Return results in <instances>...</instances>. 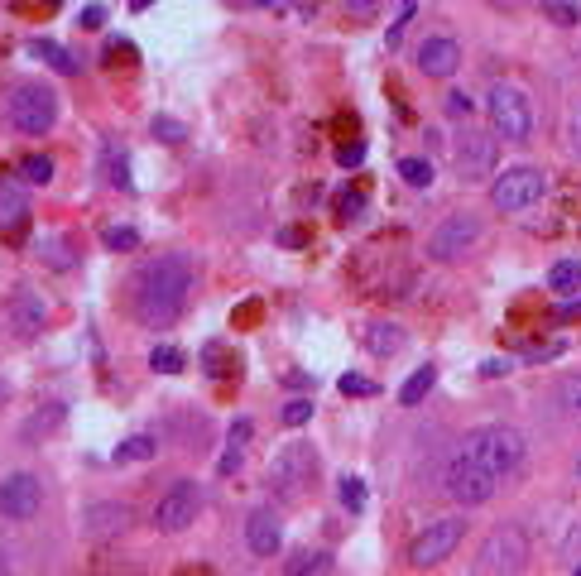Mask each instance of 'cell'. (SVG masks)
Segmentation results:
<instances>
[{
  "label": "cell",
  "instance_id": "cell-1",
  "mask_svg": "<svg viewBox=\"0 0 581 576\" xmlns=\"http://www.w3.org/2000/svg\"><path fill=\"white\" fill-rule=\"evenodd\" d=\"M193 260L183 255V250H169V255H159V260H149L140 274H135V317L145 322V327H173L183 308H188V298H193Z\"/></svg>",
  "mask_w": 581,
  "mask_h": 576
},
{
  "label": "cell",
  "instance_id": "cell-2",
  "mask_svg": "<svg viewBox=\"0 0 581 576\" xmlns=\"http://www.w3.org/2000/svg\"><path fill=\"white\" fill-rule=\"evenodd\" d=\"M461 452L476 456L485 471H495V476L505 480V476H514V471L524 466V452H529V447H524V432H519V428H505V423H485V428L466 432Z\"/></svg>",
  "mask_w": 581,
  "mask_h": 576
},
{
  "label": "cell",
  "instance_id": "cell-3",
  "mask_svg": "<svg viewBox=\"0 0 581 576\" xmlns=\"http://www.w3.org/2000/svg\"><path fill=\"white\" fill-rule=\"evenodd\" d=\"M58 120V92L44 82H20L10 92V125L20 135H49Z\"/></svg>",
  "mask_w": 581,
  "mask_h": 576
},
{
  "label": "cell",
  "instance_id": "cell-4",
  "mask_svg": "<svg viewBox=\"0 0 581 576\" xmlns=\"http://www.w3.org/2000/svg\"><path fill=\"white\" fill-rule=\"evenodd\" d=\"M317 471V452L308 442H284L274 461H269V490L279 495V500H298L303 490H308V480Z\"/></svg>",
  "mask_w": 581,
  "mask_h": 576
},
{
  "label": "cell",
  "instance_id": "cell-5",
  "mask_svg": "<svg viewBox=\"0 0 581 576\" xmlns=\"http://www.w3.org/2000/svg\"><path fill=\"white\" fill-rule=\"evenodd\" d=\"M543 192H548V173L533 164H514L505 173H495V183H490V202L500 207V212H524L533 202H543Z\"/></svg>",
  "mask_w": 581,
  "mask_h": 576
},
{
  "label": "cell",
  "instance_id": "cell-6",
  "mask_svg": "<svg viewBox=\"0 0 581 576\" xmlns=\"http://www.w3.org/2000/svg\"><path fill=\"white\" fill-rule=\"evenodd\" d=\"M529 562V538L519 524H500L485 533V543L476 548V572L500 576V572H519Z\"/></svg>",
  "mask_w": 581,
  "mask_h": 576
},
{
  "label": "cell",
  "instance_id": "cell-7",
  "mask_svg": "<svg viewBox=\"0 0 581 576\" xmlns=\"http://www.w3.org/2000/svg\"><path fill=\"white\" fill-rule=\"evenodd\" d=\"M485 111H490V125H495V135H505V140L524 144L533 135V106L529 96L519 92V87H490V96H485Z\"/></svg>",
  "mask_w": 581,
  "mask_h": 576
},
{
  "label": "cell",
  "instance_id": "cell-8",
  "mask_svg": "<svg viewBox=\"0 0 581 576\" xmlns=\"http://www.w3.org/2000/svg\"><path fill=\"white\" fill-rule=\"evenodd\" d=\"M447 495L457 504H485V500H495V490H500V476L495 471H485L476 456H466V452H457L452 456V466H447Z\"/></svg>",
  "mask_w": 581,
  "mask_h": 576
},
{
  "label": "cell",
  "instance_id": "cell-9",
  "mask_svg": "<svg viewBox=\"0 0 581 576\" xmlns=\"http://www.w3.org/2000/svg\"><path fill=\"white\" fill-rule=\"evenodd\" d=\"M481 231H485V226H481V216H476V212H452L433 236H428V255H433L437 264L461 260V255L481 240Z\"/></svg>",
  "mask_w": 581,
  "mask_h": 576
},
{
  "label": "cell",
  "instance_id": "cell-10",
  "mask_svg": "<svg viewBox=\"0 0 581 576\" xmlns=\"http://www.w3.org/2000/svg\"><path fill=\"white\" fill-rule=\"evenodd\" d=\"M500 140L490 135V130H471L466 125V135L457 140V173L461 183H481L490 173H500Z\"/></svg>",
  "mask_w": 581,
  "mask_h": 576
},
{
  "label": "cell",
  "instance_id": "cell-11",
  "mask_svg": "<svg viewBox=\"0 0 581 576\" xmlns=\"http://www.w3.org/2000/svg\"><path fill=\"white\" fill-rule=\"evenodd\" d=\"M197 509H202L197 480H173L169 490L159 495V504H154V528L159 533H183L197 519Z\"/></svg>",
  "mask_w": 581,
  "mask_h": 576
},
{
  "label": "cell",
  "instance_id": "cell-12",
  "mask_svg": "<svg viewBox=\"0 0 581 576\" xmlns=\"http://www.w3.org/2000/svg\"><path fill=\"white\" fill-rule=\"evenodd\" d=\"M461 538H466V519H437V524H428L418 538H413L409 562H413V567H437L442 557H452V552H457Z\"/></svg>",
  "mask_w": 581,
  "mask_h": 576
},
{
  "label": "cell",
  "instance_id": "cell-13",
  "mask_svg": "<svg viewBox=\"0 0 581 576\" xmlns=\"http://www.w3.org/2000/svg\"><path fill=\"white\" fill-rule=\"evenodd\" d=\"M39 504H44V485H39V476L15 471V476L0 480V514H5V519L25 524V519L39 514Z\"/></svg>",
  "mask_w": 581,
  "mask_h": 576
},
{
  "label": "cell",
  "instance_id": "cell-14",
  "mask_svg": "<svg viewBox=\"0 0 581 576\" xmlns=\"http://www.w3.org/2000/svg\"><path fill=\"white\" fill-rule=\"evenodd\" d=\"M44 322H49L44 298H39L34 288H15V293H10V303H5V327L20 336V341H34V336L44 332Z\"/></svg>",
  "mask_w": 581,
  "mask_h": 576
},
{
  "label": "cell",
  "instance_id": "cell-15",
  "mask_svg": "<svg viewBox=\"0 0 581 576\" xmlns=\"http://www.w3.org/2000/svg\"><path fill=\"white\" fill-rule=\"evenodd\" d=\"M125 519H130V509L121 500H97V504H87V514H82V533L92 543H106V538H121L125 533Z\"/></svg>",
  "mask_w": 581,
  "mask_h": 576
},
{
  "label": "cell",
  "instance_id": "cell-16",
  "mask_svg": "<svg viewBox=\"0 0 581 576\" xmlns=\"http://www.w3.org/2000/svg\"><path fill=\"white\" fill-rule=\"evenodd\" d=\"M457 68H461V44L452 34H433V39L418 44V72H428V77H452Z\"/></svg>",
  "mask_w": 581,
  "mask_h": 576
},
{
  "label": "cell",
  "instance_id": "cell-17",
  "mask_svg": "<svg viewBox=\"0 0 581 576\" xmlns=\"http://www.w3.org/2000/svg\"><path fill=\"white\" fill-rule=\"evenodd\" d=\"M245 543L255 557H274L279 543H284V524H279V514L274 509H255L250 519H245Z\"/></svg>",
  "mask_w": 581,
  "mask_h": 576
},
{
  "label": "cell",
  "instance_id": "cell-18",
  "mask_svg": "<svg viewBox=\"0 0 581 576\" xmlns=\"http://www.w3.org/2000/svg\"><path fill=\"white\" fill-rule=\"evenodd\" d=\"M25 221H29L25 188H20L15 178H0V231H5V236H15V231H25Z\"/></svg>",
  "mask_w": 581,
  "mask_h": 576
},
{
  "label": "cell",
  "instance_id": "cell-19",
  "mask_svg": "<svg viewBox=\"0 0 581 576\" xmlns=\"http://www.w3.org/2000/svg\"><path fill=\"white\" fill-rule=\"evenodd\" d=\"M433 384H437V365H418L409 380H404V389H399V404H404V408L423 404V399L433 394Z\"/></svg>",
  "mask_w": 581,
  "mask_h": 576
},
{
  "label": "cell",
  "instance_id": "cell-20",
  "mask_svg": "<svg viewBox=\"0 0 581 576\" xmlns=\"http://www.w3.org/2000/svg\"><path fill=\"white\" fill-rule=\"evenodd\" d=\"M365 346H370L375 356H394V351L404 346V332H399L394 322H375V327L365 332Z\"/></svg>",
  "mask_w": 581,
  "mask_h": 576
},
{
  "label": "cell",
  "instance_id": "cell-21",
  "mask_svg": "<svg viewBox=\"0 0 581 576\" xmlns=\"http://www.w3.org/2000/svg\"><path fill=\"white\" fill-rule=\"evenodd\" d=\"M101 154H106V183L111 188H130V164H125V149H116V140L101 144Z\"/></svg>",
  "mask_w": 581,
  "mask_h": 576
},
{
  "label": "cell",
  "instance_id": "cell-22",
  "mask_svg": "<svg viewBox=\"0 0 581 576\" xmlns=\"http://www.w3.org/2000/svg\"><path fill=\"white\" fill-rule=\"evenodd\" d=\"M154 452H159V442L140 432V437H125L121 447L111 452V461H116V466H121V461H149V456H154Z\"/></svg>",
  "mask_w": 581,
  "mask_h": 576
},
{
  "label": "cell",
  "instance_id": "cell-23",
  "mask_svg": "<svg viewBox=\"0 0 581 576\" xmlns=\"http://www.w3.org/2000/svg\"><path fill=\"white\" fill-rule=\"evenodd\" d=\"M548 288H553V293H577L581 288V264L577 260H557L553 274H548Z\"/></svg>",
  "mask_w": 581,
  "mask_h": 576
},
{
  "label": "cell",
  "instance_id": "cell-24",
  "mask_svg": "<svg viewBox=\"0 0 581 576\" xmlns=\"http://www.w3.org/2000/svg\"><path fill=\"white\" fill-rule=\"evenodd\" d=\"M284 572L289 576H308V572H332V552H298L284 562Z\"/></svg>",
  "mask_w": 581,
  "mask_h": 576
},
{
  "label": "cell",
  "instance_id": "cell-25",
  "mask_svg": "<svg viewBox=\"0 0 581 576\" xmlns=\"http://www.w3.org/2000/svg\"><path fill=\"white\" fill-rule=\"evenodd\" d=\"M34 53H39V58H44L53 72H63V77H77V63H73V53H68V48H58V44H49V39H39V44H34Z\"/></svg>",
  "mask_w": 581,
  "mask_h": 576
},
{
  "label": "cell",
  "instance_id": "cell-26",
  "mask_svg": "<svg viewBox=\"0 0 581 576\" xmlns=\"http://www.w3.org/2000/svg\"><path fill=\"white\" fill-rule=\"evenodd\" d=\"M20 178L34 183V188L53 183V159H49V154H25V159H20Z\"/></svg>",
  "mask_w": 581,
  "mask_h": 576
},
{
  "label": "cell",
  "instance_id": "cell-27",
  "mask_svg": "<svg viewBox=\"0 0 581 576\" xmlns=\"http://www.w3.org/2000/svg\"><path fill=\"white\" fill-rule=\"evenodd\" d=\"M399 178H404L409 188H433L437 168L428 164V159H399Z\"/></svg>",
  "mask_w": 581,
  "mask_h": 576
},
{
  "label": "cell",
  "instance_id": "cell-28",
  "mask_svg": "<svg viewBox=\"0 0 581 576\" xmlns=\"http://www.w3.org/2000/svg\"><path fill=\"white\" fill-rule=\"evenodd\" d=\"M538 5H543V15L553 24H562V29L581 24V0H538Z\"/></svg>",
  "mask_w": 581,
  "mask_h": 576
},
{
  "label": "cell",
  "instance_id": "cell-29",
  "mask_svg": "<svg viewBox=\"0 0 581 576\" xmlns=\"http://www.w3.org/2000/svg\"><path fill=\"white\" fill-rule=\"evenodd\" d=\"M337 495H341V504H346L351 514H361V509H365V480L361 476H341L337 480Z\"/></svg>",
  "mask_w": 581,
  "mask_h": 576
},
{
  "label": "cell",
  "instance_id": "cell-30",
  "mask_svg": "<svg viewBox=\"0 0 581 576\" xmlns=\"http://www.w3.org/2000/svg\"><path fill=\"white\" fill-rule=\"evenodd\" d=\"M58 423H63V404H49V413H34V418L25 423V432H20V437H25V442H34L39 432H53Z\"/></svg>",
  "mask_w": 581,
  "mask_h": 576
},
{
  "label": "cell",
  "instance_id": "cell-31",
  "mask_svg": "<svg viewBox=\"0 0 581 576\" xmlns=\"http://www.w3.org/2000/svg\"><path fill=\"white\" fill-rule=\"evenodd\" d=\"M39 260H49L53 269H73V255H68V240H63V236L39 240Z\"/></svg>",
  "mask_w": 581,
  "mask_h": 576
},
{
  "label": "cell",
  "instance_id": "cell-32",
  "mask_svg": "<svg viewBox=\"0 0 581 576\" xmlns=\"http://www.w3.org/2000/svg\"><path fill=\"white\" fill-rule=\"evenodd\" d=\"M101 240H106V250H140V231L135 226H106Z\"/></svg>",
  "mask_w": 581,
  "mask_h": 576
},
{
  "label": "cell",
  "instance_id": "cell-33",
  "mask_svg": "<svg viewBox=\"0 0 581 576\" xmlns=\"http://www.w3.org/2000/svg\"><path fill=\"white\" fill-rule=\"evenodd\" d=\"M149 370H159V375H178V370H183V351H173V346H154V351H149Z\"/></svg>",
  "mask_w": 581,
  "mask_h": 576
},
{
  "label": "cell",
  "instance_id": "cell-34",
  "mask_svg": "<svg viewBox=\"0 0 581 576\" xmlns=\"http://www.w3.org/2000/svg\"><path fill=\"white\" fill-rule=\"evenodd\" d=\"M337 389L346 394V399H370V394H380V384L365 380V375H341Z\"/></svg>",
  "mask_w": 581,
  "mask_h": 576
},
{
  "label": "cell",
  "instance_id": "cell-35",
  "mask_svg": "<svg viewBox=\"0 0 581 576\" xmlns=\"http://www.w3.org/2000/svg\"><path fill=\"white\" fill-rule=\"evenodd\" d=\"M557 399L572 408V413H581V375H567V380H557Z\"/></svg>",
  "mask_w": 581,
  "mask_h": 576
},
{
  "label": "cell",
  "instance_id": "cell-36",
  "mask_svg": "<svg viewBox=\"0 0 581 576\" xmlns=\"http://www.w3.org/2000/svg\"><path fill=\"white\" fill-rule=\"evenodd\" d=\"M154 135H159L164 144H183V140H188V130H183L178 120H169V116H154Z\"/></svg>",
  "mask_w": 581,
  "mask_h": 576
},
{
  "label": "cell",
  "instance_id": "cell-37",
  "mask_svg": "<svg viewBox=\"0 0 581 576\" xmlns=\"http://www.w3.org/2000/svg\"><path fill=\"white\" fill-rule=\"evenodd\" d=\"M308 418H313V399H289V404H284V423H289V428H303Z\"/></svg>",
  "mask_w": 581,
  "mask_h": 576
},
{
  "label": "cell",
  "instance_id": "cell-38",
  "mask_svg": "<svg viewBox=\"0 0 581 576\" xmlns=\"http://www.w3.org/2000/svg\"><path fill=\"white\" fill-rule=\"evenodd\" d=\"M241 461H245V447H241V442H231V447L221 452L217 471H221V476H231V471H241Z\"/></svg>",
  "mask_w": 581,
  "mask_h": 576
},
{
  "label": "cell",
  "instance_id": "cell-39",
  "mask_svg": "<svg viewBox=\"0 0 581 576\" xmlns=\"http://www.w3.org/2000/svg\"><path fill=\"white\" fill-rule=\"evenodd\" d=\"M413 10H418V5H413V0H404V5H399V20L389 24V48L399 44V34H404V24L413 20Z\"/></svg>",
  "mask_w": 581,
  "mask_h": 576
},
{
  "label": "cell",
  "instance_id": "cell-40",
  "mask_svg": "<svg viewBox=\"0 0 581 576\" xmlns=\"http://www.w3.org/2000/svg\"><path fill=\"white\" fill-rule=\"evenodd\" d=\"M567 557H572V562H567V567H572V576H581V524L567 533Z\"/></svg>",
  "mask_w": 581,
  "mask_h": 576
},
{
  "label": "cell",
  "instance_id": "cell-41",
  "mask_svg": "<svg viewBox=\"0 0 581 576\" xmlns=\"http://www.w3.org/2000/svg\"><path fill=\"white\" fill-rule=\"evenodd\" d=\"M361 159H365L361 144H341V149H337V164H341V168H356Z\"/></svg>",
  "mask_w": 581,
  "mask_h": 576
},
{
  "label": "cell",
  "instance_id": "cell-42",
  "mask_svg": "<svg viewBox=\"0 0 581 576\" xmlns=\"http://www.w3.org/2000/svg\"><path fill=\"white\" fill-rule=\"evenodd\" d=\"M471 106H476V101L466 92H447V111H452V116H471Z\"/></svg>",
  "mask_w": 581,
  "mask_h": 576
},
{
  "label": "cell",
  "instance_id": "cell-43",
  "mask_svg": "<svg viewBox=\"0 0 581 576\" xmlns=\"http://www.w3.org/2000/svg\"><path fill=\"white\" fill-rule=\"evenodd\" d=\"M77 24H82V29H101V24H106V10H101V5H87Z\"/></svg>",
  "mask_w": 581,
  "mask_h": 576
},
{
  "label": "cell",
  "instance_id": "cell-44",
  "mask_svg": "<svg viewBox=\"0 0 581 576\" xmlns=\"http://www.w3.org/2000/svg\"><path fill=\"white\" fill-rule=\"evenodd\" d=\"M572 317H581V298H572V303L557 308V322H572Z\"/></svg>",
  "mask_w": 581,
  "mask_h": 576
},
{
  "label": "cell",
  "instance_id": "cell-45",
  "mask_svg": "<svg viewBox=\"0 0 581 576\" xmlns=\"http://www.w3.org/2000/svg\"><path fill=\"white\" fill-rule=\"evenodd\" d=\"M509 370V360H485L481 365V375H490V380H495V375H505Z\"/></svg>",
  "mask_w": 581,
  "mask_h": 576
},
{
  "label": "cell",
  "instance_id": "cell-46",
  "mask_svg": "<svg viewBox=\"0 0 581 576\" xmlns=\"http://www.w3.org/2000/svg\"><path fill=\"white\" fill-rule=\"evenodd\" d=\"M375 5H385V0H346V10H356V15H365V10H375Z\"/></svg>",
  "mask_w": 581,
  "mask_h": 576
},
{
  "label": "cell",
  "instance_id": "cell-47",
  "mask_svg": "<svg viewBox=\"0 0 581 576\" xmlns=\"http://www.w3.org/2000/svg\"><path fill=\"white\" fill-rule=\"evenodd\" d=\"M279 240H284V245H303V231H298V226H284V231H279Z\"/></svg>",
  "mask_w": 581,
  "mask_h": 576
},
{
  "label": "cell",
  "instance_id": "cell-48",
  "mask_svg": "<svg viewBox=\"0 0 581 576\" xmlns=\"http://www.w3.org/2000/svg\"><path fill=\"white\" fill-rule=\"evenodd\" d=\"M356 207H361V197H351V192H346V197H341V216H356Z\"/></svg>",
  "mask_w": 581,
  "mask_h": 576
},
{
  "label": "cell",
  "instance_id": "cell-49",
  "mask_svg": "<svg viewBox=\"0 0 581 576\" xmlns=\"http://www.w3.org/2000/svg\"><path fill=\"white\" fill-rule=\"evenodd\" d=\"M149 5H154V0H130V10H149Z\"/></svg>",
  "mask_w": 581,
  "mask_h": 576
},
{
  "label": "cell",
  "instance_id": "cell-50",
  "mask_svg": "<svg viewBox=\"0 0 581 576\" xmlns=\"http://www.w3.org/2000/svg\"><path fill=\"white\" fill-rule=\"evenodd\" d=\"M572 130H577V144H581V106H577V120H572Z\"/></svg>",
  "mask_w": 581,
  "mask_h": 576
},
{
  "label": "cell",
  "instance_id": "cell-51",
  "mask_svg": "<svg viewBox=\"0 0 581 576\" xmlns=\"http://www.w3.org/2000/svg\"><path fill=\"white\" fill-rule=\"evenodd\" d=\"M5 399H10V384L0 380V404H5Z\"/></svg>",
  "mask_w": 581,
  "mask_h": 576
},
{
  "label": "cell",
  "instance_id": "cell-52",
  "mask_svg": "<svg viewBox=\"0 0 581 576\" xmlns=\"http://www.w3.org/2000/svg\"><path fill=\"white\" fill-rule=\"evenodd\" d=\"M577 480H581V456H577Z\"/></svg>",
  "mask_w": 581,
  "mask_h": 576
},
{
  "label": "cell",
  "instance_id": "cell-53",
  "mask_svg": "<svg viewBox=\"0 0 581 576\" xmlns=\"http://www.w3.org/2000/svg\"><path fill=\"white\" fill-rule=\"evenodd\" d=\"M255 5H274V0H255Z\"/></svg>",
  "mask_w": 581,
  "mask_h": 576
}]
</instances>
